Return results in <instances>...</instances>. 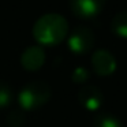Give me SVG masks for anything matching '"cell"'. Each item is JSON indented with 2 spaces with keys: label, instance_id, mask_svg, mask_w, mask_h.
<instances>
[{
  "label": "cell",
  "instance_id": "277c9868",
  "mask_svg": "<svg viewBox=\"0 0 127 127\" xmlns=\"http://www.w3.org/2000/svg\"><path fill=\"white\" fill-rule=\"evenodd\" d=\"M68 6L71 12L78 18L89 19L102 11L105 0H70Z\"/></svg>",
  "mask_w": 127,
  "mask_h": 127
},
{
  "label": "cell",
  "instance_id": "8fae6325",
  "mask_svg": "<svg viewBox=\"0 0 127 127\" xmlns=\"http://www.w3.org/2000/svg\"><path fill=\"white\" fill-rule=\"evenodd\" d=\"M6 122L10 127H23L26 123V116L22 109H14L7 115Z\"/></svg>",
  "mask_w": 127,
  "mask_h": 127
},
{
  "label": "cell",
  "instance_id": "8992f818",
  "mask_svg": "<svg viewBox=\"0 0 127 127\" xmlns=\"http://www.w3.org/2000/svg\"><path fill=\"white\" fill-rule=\"evenodd\" d=\"M77 97L81 107H83L86 111H90V112L98 111L104 101L102 92L94 85H83L78 90Z\"/></svg>",
  "mask_w": 127,
  "mask_h": 127
},
{
  "label": "cell",
  "instance_id": "7c38bea8",
  "mask_svg": "<svg viewBox=\"0 0 127 127\" xmlns=\"http://www.w3.org/2000/svg\"><path fill=\"white\" fill-rule=\"evenodd\" d=\"M89 77H90V72H89V70L85 68V67H77V68H74V71H72V74H71L72 82L78 83V85H85V83L88 82Z\"/></svg>",
  "mask_w": 127,
  "mask_h": 127
},
{
  "label": "cell",
  "instance_id": "30bf717a",
  "mask_svg": "<svg viewBox=\"0 0 127 127\" xmlns=\"http://www.w3.org/2000/svg\"><path fill=\"white\" fill-rule=\"evenodd\" d=\"M14 101V92L6 81L0 79V109L7 108Z\"/></svg>",
  "mask_w": 127,
  "mask_h": 127
},
{
  "label": "cell",
  "instance_id": "5b68a950",
  "mask_svg": "<svg viewBox=\"0 0 127 127\" xmlns=\"http://www.w3.org/2000/svg\"><path fill=\"white\" fill-rule=\"evenodd\" d=\"M92 68L100 77H108L116 70L115 56L107 49H97L92 55Z\"/></svg>",
  "mask_w": 127,
  "mask_h": 127
},
{
  "label": "cell",
  "instance_id": "6da1fadb",
  "mask_svg": "<svg viewBox=\"0 0 127 127\" xmlns=\"http://www.w3.org/2000/svg\"><path fill=\"white\" fill-rule=\"evenodd\" d=\"M68 34V25L59 14H45L33 26V36L41 45H58Z\"/></svg>",
  "mask_w": 127,
  "mask_h": 127
},
{
  "label": "cell",
  "instance_id": "ba28073f",
  "mask_svg": "<svg viewBox=\"0 0 127 127\" xmlns=\"http://www.w3.org/2000/svg\"><path fill=\"white\" fill-rule=\"evenodd\" d=\"M111 30L120 38H127V11H119L111 21Z\"/></svg>",
  "mask_w": 127,
  "mask_h": 127
},
{
  "label": "cell",
  "instance_id": "7a4b0ae2",
  "mask_svg": "<svg viewBox=\"0 0 127 127\" xmlns=\"http://www.w3.org/2000/svg\"><path fill=\"white\" fill-rule=\"evenodd\" d=\"M52 97V89L44 81H32L18 93V102L22 111H34L48 104Z\"/></svg>",
  "mask_w": 127,
  "mask_h": 127
},
{
  "label": "cell",
  "instance_id": "52a82bcc",
  "mask_svg": "<svg viewBox=\"0 0 127 127\" xmlns=\"http://www.w3.org/2000/svg\"><path fill=\"white\" fill-rule=\"evenodd\" d=\"M45 62V52L42 51L41 47H29L23 51L21 56V64L28 71H37L42 67Z\"/></svg>",
  "mask_w": 127,
  "mask_h": 127
},
{
  "label": "cell",
  "instance_id": "3957f363",
  "mask_svg": "<svg viewBox=\"0 0 127 127\" xmlns=\"http://www.w3.org/2000/svg\"><path fill=\"white\" fill-rule=\"evenodd\" d=\"M67 45L68 49L75 55H86L94 47L96 37L92 29L86 26H78L70 34H67Z\"/></svg>",
  "mask_w": 127,
  "mask_h": 127
},
{
  "label": "cell",
  "instance_id": "9c48e42d",
  "mask_svg": "<svg viewBox=\"0 0 127 127\" xmlns=\"http://www.w3.org/2000/svg\"><path fill=\"white\" fill-rule=\"evenodd\" d=\"M90 127H123V124L115 115L102 112L93 118Z\"/></svg>",
  "mask_w": 127,
  "mask_h": 127
}]
</instances>
